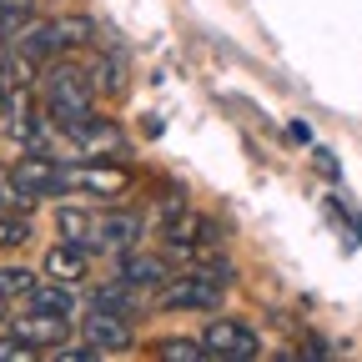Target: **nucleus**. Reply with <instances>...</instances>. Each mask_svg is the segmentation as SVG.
Segmentation results:
<instances>
[{
    "label": "nucleus",
    "mask_w": 362,
    "mask_h": 362,
    "mask_svg": "<svg viewBox=\"0 0 362 362\" xmlns=\"http://www.w3.org/2000/svg\"><path fill=\"white\" fill-rule=\"evenodd\" d=\"M90 106H96V86H90V71L71 66V61H51V71H45V111H51V121L66 131V126H81L90 121Z\"/></svg>",
    "instance_id": "1"
},
{
    "label": "nucleus",
    "mask_w": 362,
    "mask_h": 362,
    "mask_svg": "<svg viewBox=\"0 0 362 362\" xmlns=\"http://www.w3.org/2000/svg\"><path fill=\"white\" fill-rule=\"evenodd\" d=\"M202 347H206V357H216V362H252V357H262L257 332H252L247 322H232V317H216V322H206Z\"/></svg>",
    "instance_id": "2"
},
{
    "label": "nucleus",
    "mask_w": 362,
    "mask_h": 362,
    "mask_svg": "<svg viewBox=\"0 0 362 362\" xmlns=\"http://www.w3.org/2000/svg\"><path fill=\"white\" fill-rule=\"evenodd\" d=\"M66 141H71V156L76 161H106V156H121L126 151V136L121 126L111 121H81V126H66Z\"/></svg>",
    "instance_id": "3"
},
{
    "label": "nucleus",
    "mask_w": 362,
    "mask_h": 362,
    "mask_svg": "<svg viewBox=\"0 0 362 362\" xmlns=\"http://www.w3.org/2000/svg\"><path fill=\"white\" fill-rule=\"evenodd\" d=\"M161 307L171 312H216L221 307V287L211 277H176V282H161Z\"/></svg>",
    "instance_id": "4"
},
{
    "label": "nucleus",
    "mask_w": 362,
    "mask_h": 362,
    "mask_svg": "<svg viewBox=\"0 0 362 362\" xmlns=\"http://www.w3.org/2000/svg\"><path fill=\"white\" fill-rule=\"evenodd\" d=\"M61 187L66 192H90V197H121L126 192V171L101 166V161H81V166H61Z\"/></svg>",
    "instance_id": "5"
},
{
    "label": "nucleus",
    "mask_w": 362,
    "mask_h": 362,
    "mask_svg": "<svg viewBox=\"0 0 362 362\" xmlns=\"http://www.w3.org/2000/svg\"><path fill=\"white\" fill-rule=\"evenodd\" d=\"M136 237H141V216H131V211H116V216H101L96 226H90V242L86 252H131Z\"/></svg>",
    "instance_id": "6"
},
{
    "label": "nucleus",
    "mask_w": 362,
    "mask_h": 362,
    "mask_svg": "<svg viewBox=\"0 0 362 362\" xmlns=\"http://www.w3.org/2000/svg\"><path fill=\"white\" fill-rule=\"evenodd\" d=\"M206 221L197 216V211H187V206H181V202H166L161 206V237H166V247H181V252H202L206 247Z\"/></svg>",
    "instance_id": "7"
},
{
    "label": "nucleus",
    "mask_w": 362,
    "mask_h": 362,
    "mask_svg": "<svg viewBox=\"0 0 362 362\" xmlns=\"http://www.w3.org/2000/svg\"><path fill=\"white\" fill-rule=\"evenodd\" d=\"M11 176L21 181L25 192H35V197H61L66 187H61V166L45 156V151H25L16 166H11Z\"/></svg>",
    "instance_id": "8"
},
{
    "label": "nucleus",
    "mask_w": 362,
    "mask_h": 362,
    "mask_svg": "<svg viewBox=\"0 0 362 362\" xmlns=\"http://www.w3.org/2000/svg\"><path fill=\"white\" fill-rule=\"evenodd\" d=\"M66 327H71V317H51V312H25V317H16V322H11V332H16L21 342H30L35 352L61 347V342H66Z\"/></svg>",
    "instance_id": "9"
},
{
    "label": "nucleus",
    "mask_w": 362,
    "mask_h": 362,
    "mask_svg": "<svg viewBox=\"0 0 362 362\" xmlns=\"http://www.w3.org/2000/svg\"><path fill=\"white\" fill-rule=\"evenodd\" d=\"M81 332H86V342H90V347H101V352H121V347H131V327H126V317H121V312H106V307H90Z\"/></svg>",
    "instance_id": "10"
},
{
    "label": "nucleus",
    "mask_w": 362,
    "mask_h": 362,
    "mask_svg": "<svg viewBox=\"0 0 362 362\" xmlns=\"http://www.w3.org/2000/svg\"><path fill=\"white\" fill-rule=\"evenodd\" d=\"M90 272V252L81 242H61L45 252V277H56V282H81Z\"/></svg>",
    "instance_id": "11"
},
{
    "label": "nucleus",
    "mask_w": 362,
    "mask_h": 362,
    "mask_svg": "<svg viewBox=\"0 0 362 362\" xmlns=\"http://www.w3.org/2000/svg\"><path fill=\"white\" fill-rule=\"evenodd\" d=\"M116 277L131 282V287H156L166 282V257H146V252H121V267Z\"/></svg>",
    "instance_id": "12"
},
{
    "label": "nucleus",
    "mask_w": 362,
    "mask_h": 362,
    "mask_svg": "<svg viewBox=\"0 0 362 362\" xmlns=\"http://www.w3.org/2000/svg\"><path fill=\"white\" fill-rule=\"evenodd\" d=\"M30 312H51V317H71V312H76L71 282H56V277L45 282V287L35 282V287H30Z\"/></svg>",
    "instance_id": "13"
},
{
    "label": "nucleus",
    "mask_w": 362,
    "mask_h": 362,
    "mask_svg": "<svg viewBox=\"0 0 362 362\" xmlns=\"http://www.w3.org/2000/svg\"><path fill=\"white\" fill-rule=\"evenodd\" d=\"M56 226H61V237H66V242H81V247H86V242H90V226H96V216H90L86 206H61V211H56Z\"/></svg>",
    "instance_id": "14"
},
{
    "label": "nucleus",
    "mask_w": 362,
    "mask_h": 362,
    "mask_svg": "<svg viewBox=\"0 0 362 362\" xmlns=\"http://www.w3.org/2000/svg\"><path fill=\"white\" fill-rule=\"evenodd\" d=\"M96 307H106V312H121V317H131V312H136V287L116 277V282H106V287L96 292Z\"/></svg>",
    "instance_id": "15"
},
{
    "label": "nucleus",
    "mask_w": 362,
    "mask_h": 362,
    "mask_svg": "<svg viewBox=\"0 0 362 362\" xmlns=\"http://www.w3.org/2000/svg\"><path fill=\"white\" fill-rule=\"evenodd\" d=\"M35 202H40V197H35V192H25V187H21V181H16L11 171L0 176V206H6V211H21V216H30V211H35Z\"/></svg>",
    "instance_id": "16"
},
{
    "label": "nucleus",
    "mask_w": 362,
    "mask_h": 362,
    "mask_svg": "<svg viewBox=\"0 0 362 362\" xmlns=\"http://www.w3.org/2000/svg\"><path fill=\"white\" fill-rule=\"evenodd\" d=\"M30 287H35V272L30 267H0V297H30Z\"/></svg>",
    "instance_id": "17"
},
{
    "label": "nucleus",
    "mask_w": 362,
    "mask_h": 362,
    "mask_svg": "<svg viewBox=\"0 0 362 362\" xmlns=\"http://www.w3.org/2000/svg\"><path fill=\"white\" fill-rule=\"evenodd\" d=\"M25 237H30V216L0 206V252H6V247H21Z\"/></svg>",
    "instance_id": "18"
},
{
    "label": "nucleus",
    "mask_w": 362,
    "mask_h": 362,
    "mask_svg": "<svg viewBox=\"0 0 362 362\" xmlns=\"http://www.w3.org/2000/svg\"><path fill=\"white\" fill-rule=\"evenodd\" d=\"M156 352H161V362H206V347L192 342V337H171V342H161Z\"/></svg>",
    "instance_id": "19"
},
{
    "label": "nucleus",
    "mask_w": 362,
    "mask_h": 362,
    "mask_svg": "<svg viewBox=\"0 0 362 362\" xmlns=\"http://www.w3.org/2000/svg\"><path fill=\"white\" fill-rule=\"evenodd\" d=\"M56 30H61V40H66V51H76V45L90 40V21H81V16H61Z\"/></svg>",
    "instance_id": "20"
},
{
    "label": "nucleus",
    "mask_w": 362,
    "mask_h": 362,
    "mask_svg": "<svg viewBox=\"0 0 362 362\" xmlns=\"http://www.w3.org/2000/svg\"><path fill=\"white\" fill-rule=\"evenodd\" d=\"M30 357H35V347H30V342H21L16 332L0 337V362H30Z\"/></svg>",
    "instance_id": "21"
},
{
    "label": "nucleus",
    "mask_w": 362,
    "mask_h": 362,
    "mask_svg": "<svg viewBox=\"0 0 362 362\" xmlns=\"http://www.w3.org/2000/svg\"><path fill=\"white\" fill-rule=\"evenodd\" d=\"M51 357H56V362H101L106 352H101V347H90V342H81V347H56Z\"/></svg>",
    "instance_id": "22"
},
{
    "label": "nucleus",
    "mask_w": 362,
    "mask_h": 362,
    "mask_svg": "<svg viewBox=\"0 0 362 362\" xmlns=\"http://www.w3.org/2000/svg\"><path fill=\"white\" fill-rule=\"evenodd\" d=\"M0 66H6V35H0Z\"/></svg>",
    "instance_id": "23"
},
{
    "label": "nucleus",
    "mask_w": 362,
    "mask_h": 362,
    "mask_svg": "<svg viewBox=\"0 0 362 362\" xmlns=\"http://www.w3.org/2000/svg\"><path fill=\"white\" fill-rule=\"evenodd\" d=\"M0 106H6V76H0Z\"/></svg>",
    "instance_id": "24"
},
{
    "label": "nucleus",
    "mask_w": 362,
    "mask_h": 362,
    "mask_svg": "<svg viewBox=\"0 0 362 362\" xmlns=\"http://www.w3.org/2000/svg\"><path fill=\"white\" fill-rule=\"evenodd\" d=\"M0 312H6V297H0Z\"/></svg>",
    "instance_id": "25"
}]
</instances>
